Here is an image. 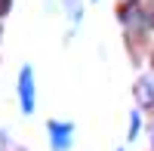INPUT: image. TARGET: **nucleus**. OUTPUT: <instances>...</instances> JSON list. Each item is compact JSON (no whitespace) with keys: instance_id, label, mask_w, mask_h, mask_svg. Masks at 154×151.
Returning a JSON list of instances; mask_svg holds the SVG:
<instances>
[{"instance_id":"nucleus-1","label":"nucleus","mask_w":154,"mask_h":151,"mask_svg":"<svg viewBox=\"0 0 154 151\" xmlns=\"http://www.w3.org/2000/svg\"><path fill=\"white\" fill-rule=\"evenodd\" d=\"M19 102H22L25 114L34 111V74H31V68H22V74H19Z\"/></svg>"},{"instance_id":"nucleus-2","label":"nucleus","mask_w":154,"mask_h":151,"mask_svg":"<svg viewBox=\"0 0 154 151\" xmlns=\"http://www.w3.org/2000/svg\"><path fill=\"white\" fill-rule=\"evenodd\" d=\"M49 133H53V148L56 151H68L71 148V123L49 120Z\"/></svg>"},{"instance_id":"nucleus-3","label":"nucleus","mask_w":154,"mask_h":151,"mask_svg":"<svg viewBox=\"0 0 154 151\" xmlns=\"http://www.w3.org/2000/svg\"><path fill=\"white\" fill-rule=\"evenodd\" d=\"M136 96H139V102L142 105H151L154 102V77H142L136 83Z\"/></svg>"},{"instance_id":"nucleus-4","label":"nucleus","mask_w":154,"mask_h":151,"mask_svg":"<svg viewBox=\"0 0 154 151\" xmlns=\"http://www.w3.org/2000/svg\"><path fill=\"white\" fill-rule=\"evenodd\" d=\"M136 133H139V114L133 111V117H130V139H136Z\"/></svg>"},{"instance_id":"nucleus-5","label":"nucleus","mask_w":154,"mask_h":151,"mask_svg":"<svg viewBox=\"0 0 154 151\" xmlns=\"http://www.w3.org/2000/svg\"><path fill=\"white\" fill-rule=\"evenodd\" d=\"M6 9H9V0H0V16H6Z\"/></svg>"}]
</instances>
